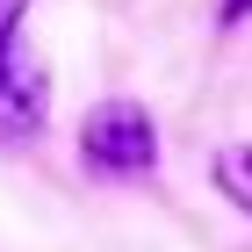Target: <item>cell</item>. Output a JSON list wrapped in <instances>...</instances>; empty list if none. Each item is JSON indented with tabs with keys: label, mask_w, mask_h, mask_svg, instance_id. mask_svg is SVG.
Segmentation results:
<instances>
[{
	"label": "cell",
	"mask_w": 252,
	"mask_h": 252,
	"mask_svg": "<svg viewBox=\"0 0 252 252\" xmlns=\"http://www.w3.org/2000/svg\"><path fill=\"white\" fill-rule=\"evenodd\" d=\"M79 158L108 180H130V173H152L158 158V130L137 101H94L87 123H79Z\"/></svg>",
	"instance_id": "cell-1"
},
{
	"label": "cell",
	"mask_w": 252,
	"mask_h": 252,
	"mask_svg": "<svg viewBox=\"0 0 252 252\" xmlns=\"http://www.w3.org/2000/svg\"><path fill=\"white\" fill-rule=\"evenodd\" d=\"M43 116H51V65L15 36L7 58H0V137L22 144V137L43 130Z\"/></svg>",
	"instance_id": "cell-2"
},
{
	"label": "cell",
	"mask_w": 252,
	"mask_h": 252,
	"mask_svg": "<svg viewBox=\"0 0 252 252\" xmlns=\"http://www.w3.org/2000/svg\"><path fill=\"white\" fill-rule=\"evenodd\" d=\"M209 180L223 188V202H238V209L252 216V144H231V152L209 158Z\"/></svg>",
	"instance_id": "cell-3"
},
{
	"label": "cell",
	"mask_w": 252,
	"mask_h": 252,
	"mask_svg": "<svg viewBox=\"0 0 252 252\" xmlns=\"http://www.w3.org/2000/svg\"><path fill=\"white\" fill-rule=\"evenodd\" d=\"M22 7H29V0H0V58H7V43L22 36Z\"/></svg>",
	"instance_id": "cell-4"
},
{
	"label": "cell",
	"mask_w": 252,
	"mask_h": 252,
	"mask_svg": "<svg viewBox=\"0 0 252 252\" xmlns=\"http://www.w3.org/2000/svg\"><path fill=\"white\" fill-rule=\"evenodd\" d=\"M252 15V0H223V22H245Z\"/></svg>",
	"instance_id": "cell-5"
}]
</instances>
